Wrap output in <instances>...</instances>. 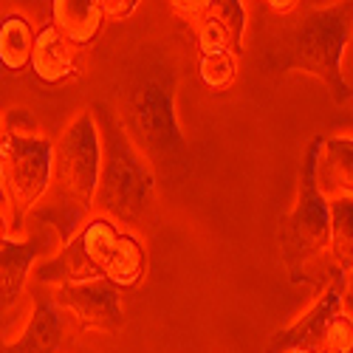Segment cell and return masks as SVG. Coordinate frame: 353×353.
Listing matches in <instances>:
<instances>
[{"label": "cell", "instance_id": "cell-1", "mask_svg": "<svg viewBox=\"0 0 353 353\" xmlns=\"http://www.w3.org/2000/svg\"><path fill=\"white\" fill-rule=\"evenodd\" d=\"M99 141H102V167L94 203L105 212V218L139 223L144 210L153 201V172L136 153L130 139L122 133L105 108L99 110Z\"/></svg>", "mask_w": 353, "mask_h": 353}, {"label": "cell", "instance_id": "cell-2", "mask_svg": "<svg viewBox=\"0 0 353 353\" xmlns=\"http://www.w3.org/2000/svg\"><path fill=\"white\" fill-rule=\"evenodd\" d=\"M102 167V141L94 110H82L63 130L51 156V184L57 210L77 229L82 218L94 210V195Z\"/></svg>", "mask_w": 353, "mask_h": 353}, {"label": "cell", "instance_id": "cell-3", "mask_svg": "<svg viewBox=\"0 0 353 353\" xmlns=\"http://www.w3.org/2000/svg\"><path fill=\"white\" fill-rule=\"evenodd\" d=\"M350 43V0L336 3L331 9L311 12L300 28L291 34L285 68L305 71L325 82L336 105L350 102V82L342 71V57Z\"/></svg>", "mask_w": 353, "mask_h": 353}, {"label": "cell", "instance_id": "cell-4", "mask_svg": "<svg viewBox=\"0 0 353 353\" xmlns=\"http://www.w3.org/2000/svg\"><path fill=\"white\" fill-rule=\"evenodd\" d=\"M51 156L54 144L37 133H0V190L17 223L32 215L51 190Z\"/></svg>", "mask_w": 353, "mask_h": 353}, {"label": "cell", "instance_id": "cell-5", "mask_svg": "<svg viewBox=\"0 0 353 353\" xmlns=\"http://www.w3.org/2000/svg\"><path fill=\"white\" fill-rule=\"evenodd\" d=\"M283 243H285V260L291 272L311 274L314 269H322V260L331 254V215H328V201L322 198L311 181V153L303 161L300 175V195L297 207L291 210L285 229H283Z\"/></svg>", "mask_w": 353, "mask_h": 353}, {"label": "cell", "instance_id": "cell-6", "mask_svg": "<svg viewBox=\"0 0 353 353\" xmlns=\"http://www.w3.org/2000/svg\"><path fill=\"white\" fill-rule=\"evenodd\" d=\"M60 311H68L82 328L91 331H119L125 322L122 288H116L105 277L54 285L51 297Z\"/></svg>", "mask_w": 353, "mask_h": 353}, {"label": "cell", "instance_id": "cell-7", "mask_svg": "<svg viewBox=\"0 0 353 353\" xmlns=\"http://www.w3.org/2000/svg\"><path fill=\"white\" fill-rule=\"evenodd\" d=\"M350 272H339L334 277V283L325 288V294L311 305V311L305 316H300L291 328L280 331L272 339L269 353H288V350H303V353H319L322 350V334L334 314L342 311V305L350 300ZM350 308V303H347Z\"/></svg>", "mask_w": 353, "mask_h": 353}, {"label": "cell", "instance_id": "cell-8", "mask_svg": "<svg viewBox=\"0 0 353 353\" xmlns=\"http://www.w3.org/2000/svg\"><path fill=\"white\" fill-rule=\"evenodd\" d=\"M311 181L316 192L331 201L353 198V139L319 136L311 144Z\"/></svg>", "mask_w": 353, "mask_h": 353}, {"label": "cell", "instance_id": "cell-9", "mask_svg": "<svg viewBox=\"0 0 353 353\" xmlns=\"http://www.w3.org/2000/svg\"><path fill=\"white\" fill-rule=\"evenodd\" d=\"M246 34V9L241 0H212L198 20L195 37L201 54H234L243 48Z\"/></svg>", "mask_w": 353, "mask_h": 353}, {"label": "cell", "instance_id": "cell-10", "mask_svg": "<svg viewBox=\"0 0 353 353\" xmlns=\"http://www.w3.org/2000/svg\"><path fill=\"white\" fill-rule=\"evenodd\" d=\"M60 241L65 243V238L60 234V229H54V223L37 226L28 241H12V238L0 241V291H3L9 300H14L28 277V272L34 266V260L43 252L54 249Z\"/></svg>", "mask_w": 353, "mask_h": 353}, {"label": "cell", "instance_id": "cell-11", "mask_svg": "<svg viewBox=\"0 0 353 353\" xmlns=\"http://www.w3.org/2000/svg\"><path fill=\"white\" fill-rule=\"evenodd\" d=\"M32 65L34 77L46 85H60L65 79H71L79 71L77 63V48L57 32L54 26H46L40 34H34V46H32Z\"/></svg>", "mask_w": 353, "mask_h": 353}, {"label": "cell", "instance_id": "cell-12", "mask_svg": "<svg viewBox=\"0 0 353 353\" xmlns=\"http://www.w3.org/2000/svg\"><path fill=\"white\" fill-rule=\"evenodd\" d=\"M54 28L60 32L74 48L91 46L105 23L102 0H51Z\"/></svg>", "mask_w": 353, "mask_h": 353}, {"label": "cell", "instance_id": "cell-13", "mask_svg": "<svg viewBox=\"0 0 353 353\" xmlns=\"http://www.w3.org/2000/svg\"><path fill=\"white\" fill-rule=\"evenodd\" d=\"M65 342V322L60 305L54 300H37L34 314L17 342L6 347V353H57Z\"/></svg>", "mask_w": 353, "mask_h": 353}, {"label": "cell", "instance_id": "cell-14", "mask_svg": "<svg viewBox=\"0 0 353 353\" xmlns=\"http://www.w3.org/2000/svg\"><path fill=\"white\" fill-rule=\"evenodd\" d=\"M136 119H139V128H141V139L144 144L150 147V150H164L167 147V153H170V141L175 144H184L181 141V133L179 128H175L172 122V113H170V97H164L161 91H139L136 94Z\"/></svg>", "mask_w": 353, "mask_h": 353}, {"label": "cell", "instance_id": "cell-15", "mask_svg": "<svg viewBox=\"0 0 353 353\" xmlns=\"http://www.w3.org/2000/svg\"><path fill=\"white\" fill-rule=\"evenodd\" d=\"M144 269H147L144 246L130 232H119V238H116L113 249L108 252V257L102 263V277L108 283H113L116 288H128L144 277Z\"/></svg>", "mask_w": 353, "mask_h": 353}, {"label": "cell", "instance_id": "cell-16", "mask_svg": "<svg viewBox=\"0 0 353 353\" xmlns=\"http://www.w3.org/2000/svg\"><path fill=\"white\" fill-rule=\"evenodd\" d=\"M32 46H34V32L26 17L20 14H6L0 20V65L6 71H26L28 60H32Z\"/></svg>", "mask_w": 353, "mask_h": 353}, {"label": "cell", "instance_id": "cell-17", "mask_svg": "<svg viewBox=\"0 0 353 353\" xmlns=\"http://www.w3.org/2000/svg\"><path fill=\"white\" fill-rule=\"evenodd\" d=\"M331 215V257L339 269L350 272L353 263V198H339L328 203Z\"/></svg>", "mask_w": 353, "mask_h": 353}, {"label": "cell", "instance_id": "cell-18", "mask_svg": "<svg viewBox=\"0 0 353 353\" xmlns=\"http://www.w3.org/2000/svg\"><path fill=\"white\" fill-rule=\"evenodd\" d=\"M201 79L212 91H223L238 77V57L234 54H201Z\"/></svg>", "mask_w": 353, "mask_h": 353}, {"label": "cell", "instance_id": "cell-19", "mask_svg": "<svg viewBox=\"0 0 353 353\" xmlns=\"http://www.w3.org/2000/svg\"><path fill=\"white\" fill-rule=\"evenodd\" d=\"M322 350L328 353H353V322L350 314H334L322 334Z\"/></svg>", "mask_w": 353, "mask_h": 353}, {"label": "cell", "instance_id": "cell-20", "mask_svg": "<svg viewBox=\"0 0 353 353\" xmlns=\"http://www.w3.org/2000/svg\"><path fill=\"white\" fill-rule=\"evenodd\" d=\"M210 3H212V0H170L172 12L179 14L181 20H190V23H195L203 12H207Z\"/></svg>", "mask_w": 353, "mask_h": 353}, {"label": "cell", "instance_id": "cell-21", "mask_svg": "<svg viewBox=\"0 0 353 353\" xmlns=\"http://www.w3.org/2000/svg\"><path fill=\"white\" fill-rule=\"evenodd\" d=\"M141 0H102V12L110 20H128L136 9H139Z\"/></svg>", "mask_w": 353, "mask_h": 353}, {"label": "cell", "instance_id": "cell-22", "mask_svg": "<svg viewBox=\"0 0 353 353\" xmlns=\"http://www.w3.org/2000/svg\"><path fill=\"white\" fill-rule=\"evenodd\" d=\"M34 128H37L34 119L26 110H12L6 116V130L9 133H34Z\"/></svg>", "mask_w": 353, "mask_h": 353}, {"label": "cell", "instance_id": "cell-23", "mask_svg": "<svg viewBox=\"0 0 353 353\" xmlns=\"http://www.w3.org/2000/svg\"><path fill=\"white\" fill-rule=\"evenodd\" d=\"M266 6L277 14H291L294 9L300 6V0H266Z\"/></svg>", "mask_w": 353, "mask_h": 353}, {"label": "cell", "instance_id": "cell-24", "mask_svg": "<svg viewBox=\"0 0 353 353\" xmlns=\"http://www.w3.org/2000/svg\"><path fill=\"white\" fill-rule=\"evenodd\" d=\"M6 232H9V226H6V215H3V212H0V241H3V238H9V234H6Z\"/></svg>", "mask_w": 353, "mask_h": 353}, {"label": "cell", "instance_id": "cell-25", "mask_svg": "<svg viewBox=\"0 0 353 353\" xmlns=\"http://www.w3.org/2000/svg\"><path fill=\"white\" fill-rule=\"evenodd\" d=\"M0 203H6V195H3V190H0Z\"/></svg>", "mask_w": 353, "mask_h": 353}, {"label": "cell", "instance_id": "cell-26", "mask_svg": "<svg viewBox=\"0 0 353 353\" xmlns=\"http://www.w3.org/2000/svg\"><path fill=\"white\" fill-rule=\"evenodd\" d=\"M319 353H328V350H319Z\"/></svg>", "mask_w": 353, "mask_h": 353}, {"label": "cell", "instance_id": "cell-27", "mask_svg": "<svg viewBox=\"0 0 353 353\" xmlns=\"http://www.w3.org/2000/svg\"><path fill=\"white\" fill-rule=\"evenodd\" d=\"M0 133H3V130H0Z\"/></svg>", "mask_w": 353, "mask_h": 353}]
</instances>
